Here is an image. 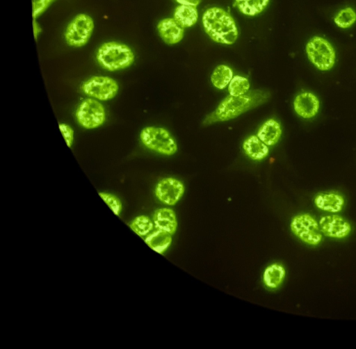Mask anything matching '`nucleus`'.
<instances>
[{"label": "nucleus", "instance_id": "nucleus-21", "mask_svg": "<svg viewBox=\"0 0 356 349\" xmlns=\"http://www.w3.org/2000/svg\"><path fill=\"white\" fill-rule=\"evenodd\" d=\"M270 0H235V6L243 15L255 16L261 13Z\"/></svg>", "mask_w": 356, "mask_h": 349}, {"label": "nucleus", "instance_id": "nucleus-17", "mask_svg": "<svg viewBox=\"0 0 356 349\" xmlns=\"http://www.w3.org/2000/svg\"><path fill=\"white\" fill-rule=\"evenodd\" d=\"M245 154L252 160H261L266 157L269 149L267 145L262 142L257 136L252 135L243 143Z\"/></svg>", "mask_w": 356, "mask_h": 349}, {"label": "nucleus", "instance_id": "nucleus-25", "mask_svg": "<svg viewBox=\"0 0 356 349\" xmlns=\"http://www.w3.org/2000/svg\"><path fill=\"white\" fill-rule=\"evenodd\" d=\"M250 88V83L245 77L236 75L232 77L228 85L230 95L239 96L247 93Z\"/></svg>", "mask_w": 356, "mask_h": 349}, {"label": "nucleus", "instance_id": "nucleus-16", "mask_svg": "<svg viewBox=\"0 0 356 349\" xmlns=\"http://www.w3.org/2000/svg\"><path fill=\"white\" fill-rule=\"evenodd\" d=\"M282 134L280 123L274 119H268L257 131V137L268 146L276 144Z\"/></svg>", "mask_w": 356, "mask_h": 349}, {"label": "nucleus", "instance_id": "nucleus-30", "mask_svg": "<svg viewBox=\"0 0 356 349\" xmlns=\"http://www.w3.org/2000/svg\"><path fill=\"white\" fill-rule=\"evenodd\" d=\"M181 5L197 6L202 0H176Z\"/></svg>", "mask_w": 356, "mask_h": 349}, {"label": "nucleus", "instance_id": "nucleus-5", "mask_svg": "<svg viewBox=\"0 0 356 349\" xmlns=\"http://www.w3.org/2000/svg\"><path fill=\"white\" fill-rule=\"evenodd\" d=\"M140 139L147 148L161 154L170 156L177 150L175 139L162 127H145L140 133Z\"/></svg>", "mask_w": 356, "mask_h": 349}, {"label": "nucleus", "instance_id": "nucleus-11", "mask_svg": "<svg viewBox=\"0 0 356 349\" xmlns=\"http://www.w3.org/2000/svg\"><path fill=\"white\" fill-rule=\"evenodd\" d=\"M318 223L322 233L333 238H345L351 230L348 222L338 215L325 216Z\"/></svg>", "mask_w": 356, "mask_h": 349}, {"label": "nucleus", "instance_id": "nucleus-23", "mask_svg": "<svg viewBox=\"0 0 356 349\" xmlns=\"http://www.w3.org/2000/svg\"><path fill=\"white\" fill-rule=\"evenodd\" d=\"M129 227L137 235L145 236L152 231L154 222L147 216L141 215L136 217L129 224Z\"/></svg>", "mask_w": 356, "mask_h": 349}, {"label": "nucleus", "instance_id": "nucleus-20", "mask_svg": "<svg viewBox=\"0 0 356 349\" xmlns=\"http://www.w3.org/2000/svg\"><path fill=\"white\" fill-rule=\"evenodd\" d=\"M173 17L185 29L193 26L197 21L196 6L179 5L175 9Z\"/></svg>", "mask_w": 356, "mask_h": 349}, {"label": "nucleus", "instance_id": "nucleus-7", "mask_svg": "<svg viewBox=\"0 0 356 349\" xmlns=\"http://www.w3.org/2000/svg\"><path fill=\"white\" fill-rule=\"evenodd\" d=\"M290 227L294 235L309 245H316L322 240L323 233L319 223L309 213L294 216Z\"/></svg>", "mask_w": 356, "mask_h": 349}, {"label": "nucleus", "instance_id": "nucleus-4", "mask_svg": "<svg viewBox=\"0 0 356 349\" xmlns=\"http://www.w3.org/2000/svg\"><path fill=\"white\" fill-rule=\"evenodd\" d=\"M309 60L319 70L328 71L335 63L336 53L331 43L321 36H314L305 46Z\"/></svg>", "mask_w": 356, "mask_h": 349}, {"label": "nucleus", "instance_id": "nucleus-28", "mask_svg": "<svg viewBox=\"0 0 356 349\" xmlns=\"http://www.w3.org/2000/svg\"><path fill=\"white\" fill-rule=\"evenodd\" d=\"M58 127L67 145L70 147L74 140V130L65 123H60Z\"/></svg>", "mask_w": 356, "mask_h": 349}, {"label": "nucleus", "instance_id": "nucleus-18", "mask_svg": "<svg viewBox=\"0 0 356 349\" xmlns=\"http://www.w3.org/2000/svg\"><path fill=\"white\" fill-rule=\"evenodd\" d=\"M145 242L153 250L163 254L170 245L172 237L171 234L156 229L146 236Z\"/></svg>", "mask_w": 356, "mask_h": 349}, {"label": "nucleus", "instance_id": "nucleus-13", "mask_svg": "<svg viewBox=\"0 0 356 349\" xmlns=\"http://www.w3.org/2000/svg\"><path fill=\"white\" fill-rule=\"evenodd\" d=\"M320 102L317 97L312 92H304L298 95L293 101L296 113L306 119L314 117L319 109Z\"/></svg>", "mask_w": 356, "mask_h": 349}, {"label": "nucleus", "instance_id": "nucleus-3", "mask_svg": "<svg viewBox=\"0 0 356 349\" xmlns=\"http://www.w3.org/2000/svg\"><path fill=\"white\" fill-rule=\"evenodd\" d=\"M95 57L98 64L110 72L126 69L133 64L135 59L134 53L128 45L116 41L102 44Z\"/></svg>", "mask_w": 356, "mask_h": 349}, {"label": "nucleus", "instance_id": "nucleus-2", "mask_svg": "<svg viewBox=\"0 0 356 349\" xmlns=\"http://www.w3.org/2000/svg\"><path fill=\"white\" fill-rule=\"evenodd\" d=\"M202 21L204 31L213 41L223 44H232L236 41L238 31L235 20L223 8L207 9Z\"/></svg>", "mask_w": 356, "mask_h": 349}, {"label": "nucleus", "instance_id": "nucleus-24", "mask_svg": "<svg viewBox=\"0 0 356 349\" xmlns=\"http://www.w3.org/2000/svg\"><path fill=\"white\" fill-rule=\"evenodd\" d=\"M356 22V12L351 7L341 9L334 16V22L339 28L348 29Z\"/></svg>", "mask_w": 356, "mask_h": 349}, {"label": "nucleus", "instance_id": "nucleus-12", "mask_svg": "<svg viewBox=\"0 0 356 349\" xmlns=\"http://www.w3.org/2000/svg\"><path fill=\"white\" fill-rule=\"evenodd\" d=\"M156 28L160 38L167 44H175L184 37V28L174 17L162 19Z\"/></svg>", "mask_w": 356, "mask_h": 349}, {"label": "nucleus", "instance_id": "nucleus-14", "mask_svg": "<svg viewBox=\"0 0 356 349\" xmlns=\"http://www.w3.org/2000/svg\"><path fill=\"white\" fill-rule=\"evenodd\" d=\"M153 222L156 229L173 234L177 227L175 212L170 208H161L155 211Z\"/></svg>", "mask_w": 356, "mask_h": 349}, {"label": "nucleus", "instance_id": "nucleus-8", "mask_svg": "<svg viewBox=\"0 0 356 349\" xmlns=\"http://www.w3.org/2000/svg\"><path fill=\"white\" fill-rule=\"evenodd\" d=\"M78 123L87 129H96L106 120V111L100 102L94 98L83 100L76 111Z\"/></svg>", "mask_w": 356, "mask_h": 349}, {"label": "nucleus", "instance_id": "nucleus-27", "mask_svg": "<svg viewBox=\"0 0 356 349\" xmlns=\"http://www.w3.org/2000/svg\"><path fill=\"white\" fill-rule=\"evenodd\" d=\"M55 0H32V16L37 19Z\"/></svg>", "mask_w": 356, "mask_h": 349}, {"label": "nucleus", "instance_id": "nucleus-29", "mask_svg": "<svg viewBox=\"0 0 356 349\" xmlns=\"http://www.w3.org/2000/svg\"><path fill=\"white\" fill-rule=\"evenodd\" d=\"M33 35L35 40H37L38 36L41 33V28L40 24L36 22V19H33Z\"/></svg>", "mask_w": 356, "mask_h": 349}, {"label": "nucleus", "instance_id": "nucleus-15", "mask_svg": "<svg viewBox=\"0 0 356 349\" xmlns=\"http://www.w3.org/2000/svg\"><path fill=\"white\" fill-rule=\"evenodd\" d=\"M315 205L320 209L331 213L339 212L343 206V197L334 192L318 194L314 199Z\"/></svg>", "mask_w": 356, "mask_h": 349}, {"label": "nucleus", "instance_id": "nucleus-1", "mask_svg": "<svg viewBox=\"0 0 356 349\" xmlns=\"http://www.w3.org/2000/svg\"><path fill=\"white\" fill-rule=\"evenodd\" d=\"M269 97L268 92L263 90H254L239 95H229L217 108L209 114L203 121L204 125L234 119L242 113L265 102Z\"/></svg>", "mask_w": 356, "mask_h": 349}, {"label": "nucleus", "instance_id": "nucleus-22", "mask_svg": "<svg viewBox=\"0 0 356 349\" xmlns=\"http://www.w3.org/2000/svg\"><path fill=\"white\" fill-rule=\"evenodd\" d=\"M233 77L232 70L225 65H218L211 76V81L214 87L223 89L229 85Z\"/></svg>", "mask_w": 356, "mask_h": 349}, {"label": "nucleus", "instance_id": "nucleus-10", "mask_svg": "<svg viewBox=\"0 0 356 349\" xmlns=\"http://www.w3.org/2000/svg\"><path fill=\"white\" fill-rule=\"evenodd\" d=\"M155 195L162 203L172 206L182 197L184 186L178 179L166 177L161 179L156 185Z\"/></svg>", "mask_w": 356, "mask_h": 349}, {"label": "nucleus", "instance_id": "nucleus-6", "mask_svg": "<svg viewBox=\"0 0 356 349\" xmlns=\"http://www.w3.org/2000/svg\"><path fill=\"white\" fill-rule=\"evenodd\" d=\"M95 29L92 18L88 14L75 15L67 25L64 38L66 43L72 47H81L90 40Z\"/></svg>", "mask_w": 356, "mask_h": 349}, {"label": "nucleus", "instance_id": "nucleus-9", "mask_svg": "<svg viewBox=\"0 0 356 349\" xmlns=\"http://www.w3.org/2000/svg\"><path fill=\"white\" fill-rule=\"evenodd\" d=\"M81 89L91 98L107 101L116 96L119 86L117 81L110 76H93L83 82Z\"/></svg>", "mask_w": 356, "mask_h": 349}, {"label": "nucleus", "instance_id": "nucleus-26", "mask_svg": "<svg viewBox=\"0 0 356 349\" xmlns=\"http://www.w3.org/2000/svg\"><path fill=\"white\" fill-rule=\"evenodd\" d=\"M99 195L113 213L119 216L122 210V203L120 199L115 195L109 193L100 192Z\"/></svg>", "mask_w": 356, "mask_h": 349}, {"label": "nucleus", "instance_id": "nucleus-19", "mask_svg": "<svg viewBox=\"0 0 356 349\" xmlns=\"http://www.w3.org/2000/svg\"><path fill=\"white\" fill-rule=\"evenodd\" d=\"M286 275L282 265L274 263L267 266L263 273V282L269 289H276L281 285Z\"/></svg>", "mask_w": 356, "mask_h": 349}]
</instances>
